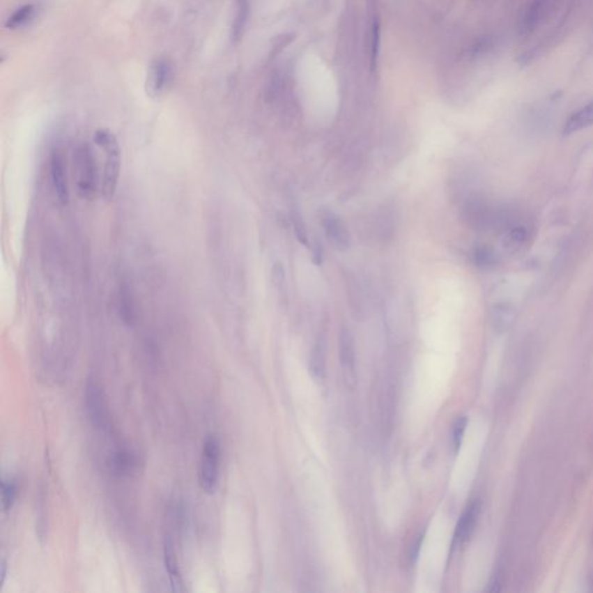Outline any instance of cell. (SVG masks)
Returning a JSON list of instances; mask_svg holds the SVG:
<instances>
[{"label":"cell","instance_id":"obj_25","mask_svg":"<svg viewBox=\"0 0 593 593\" xmlns=\"http://www.w3.org/2000/svg\"><path fill=\"white\" fill-rule=\"evenodd\" d=\"M422 541L423 535L421 534L415 539V541L413 542L412 548H410V554H409V559H410L412 562H415L417 557H419L421 546H422Z\"/></svg>","mask_w":593,"mask_h":593},{"label":"cell","instance_id":"obj_26","mask_svg":"<svg viewBox=\"0 0 593 593\" xmlns=\"http://www.w3.org/2000/svg\"><path fill=\"white\" fill-rule=\"evenodd\" d=\"M7 575V563L5 560L1 561V567H0V585L3 587V582L6 580Z\"/></svg>","mask_w":593,"mask_h":593},{"label":"cell","instance_id":"obj_27","mask_svg":"<svg viewBox=\"0 0 593 593\" xmlns=\"http://www.w3.org/2000/svg\"><path fill=\"white\" fill-rule=\"evenodd\" d=\"M592 547H593V533H592Z\"/></svg>","mask_w":593,"mask_h":593},{"label":"cell","instance_id":"obj_1","mask_svg":"<svg viewBox=\"0 0 593 593\" xmlns=\"http://www.w3.org/2000/svg\"><path fill=\"white\" fill-rule=\"evenodd\" d=\"M94 143L105 155L106 162L103 166L101 180V194L106 201H111L116 192L121 169V148L117 138L107 129H100L94 134Z\"/></svg>","mask_w":593,"mask_h":593},{"label":"cell","instance_id":"obj_22","mask_svg":"<svg viewBox=\"0 0 593 593\" xmlns=\"http://www.w3.org/2000/svg\"><path fill=\"white\" fill-rule=\"evenodd\" d=\"M466 417H461V419H458L456 424H454V429H453V444H454L456 449H459L460 445H461L463 435H465V431H466Z\"/></svg>","mask_w":593,"mask_h":593},{"label":"cell","instance_id":"obj_7","mask_svg":"<svg viewBox=\"0 0 593 593\" xmlns=\"http://www.w3.org/2000/svg\"><path fill=\"white\" fill-rule=\"evenodd\" d=\"M171 68L165 59L152 63L146 79V92L152 98L162 95L171 82Z\"/></svg>","mask_w":593,"mask_h":593},{"label":"cell","instance_id":"obj_6","mask_svg":"<svg viewBox=\"0 0 593 593\" xmlns=\"http://www.w3.org/2000/svg\"><path fill=\"white\" fill-rule=\"evenodd\" d=\"M50 176L57 199L62 206H66L70 199L69 182L66 160L59 148H54L50 155Z\"/></svg>","mask_w":593,"mask_h":593},{"label":"cell","instance_id":"obj_4","mask_svg":"<svg viewBox=\"0 0 593 593\" xmlns=\"http://www.w3.org/2000/svg\"><path fill=\"white\" fill-rule=\"evenodd\" d=\"M85 407L89 421L95 428H106L109 423V409L106 394L95 379H88L85 386Z\"/></svg>","mask_w":593,"mask_h":593},{"label":"cell","instance_id":"obj_19","mask_svg":"<svg viewBox=\"0 0 593 593\" xmlns=\"http://www.w3.org/2000/svg\"><path fill=\"white\" fill-rule=\"evenodd\" d=\"M17 494V482L12 479H3L1 480V505L5 512L13 508Z\"/></svg>","mask_w":593,"mask_h":593},{"label":"cell","instance_id":"obj_20","mask_svg":"<svg viewBox=\"0 0 593 593\" xmlns=\"http://www.w3.org/2000/svg\"><path fill=\"white\" fill-rule=\"evenodd\" d=\"M511 319H512V313H511V309L509 307H505V306L495 307L493 323L498 330H503L505 327L509 326Z\"/></svg>","mask_w":593,"mask_h":593},{"label":"cell","instance_id":"obj_18","mask_svg":"<svg viewBox=\"0 0 593 593\" xmlns=\"http://www.w3.org/2000/svg\"><path fill=\"white\" fill-rule=\"evenodd\" d=\"M474 263L482 269H491L496 264V255L487 246H477L473 251Z\"/></svg>","mask_w":593,"mask_h":593},{"label":"cell","instance_id":"obj_21","mask_svg":"<svg viewBox=\"0 0 593 593\" xmlns=\"http://www.w3.org/2000/svg\"><path fill=\"white\" fill-rule=\"evenodd\" d=\"M380 45V26L378 22H374L371 33V66L374 69L377 66L378 54Z\"/></svg>","mask_w":593,"mask_h":593},{"label":"cell","instance_id":"obj_24","mask_svg":"<svg viewBox=\"0 0 593 593\" xmlns=\"http://www.w3.org/2000/svg\"><path fill=\"white\" fill-rule=\"evenodd\" d=\"M313 262L316 265H321L323 261V247L320 241L316 240L312 246Z\"/></svg>","mask_w":593,"mask_h":593},{"label":"cell","instance_id":"obj_15","mask_svg":"<svg viewBox=\"0 0 593 593\" xmlns=\"http://www.w3.org/2000/svg\"><path fill=\"white\" fill-rule=\"evenodd\" d=\"M248 10L249 7H248L247 0H238L237 14L232 26L233 40H239L244 34L245 27L247 24Z\"/></svg>","mask_w":593,"mask_h":593},{"label":"cell","instance_id":"obj_10","mask_svg":"<svg viewBox=\"0 0 593 593\" xmlns=\"http://www.w3.org/2000/svg\"><path fill=\"white\" fill-rule=\"evenodd\" d=\"M481 502L480 500H474L466 510L463 511V516L460 517L459 523L456 525V541H466L473 533L474 528L477 526V519L480 516Z\"/></svg>","mask_w":593,"mask_h":593},{"label":"cell","instance_id":"obj_8","mask_svg":"<svg viewBox=\"0 0 593 593\" xmlns=\"http://www.w3.org/2000/svg\"><path fill=\"white\" fill-rule=\"evenodd\" d=\"M108 466L114 475L118 477H129L139 467V456L132 449H117L116 452H114L110 456Z\"/></svg>","mask_w":593,"mask_h":593},{"label":"cell","instance_id":"obj_12","mask_svg":"<svg viewBox=\"0 0 593 593\" xmlns=\"http://www.w3.org/2000/svg\"><path fill=\"white\" fill-rule=\"evenodd\" d=\"M118 311H120L122 321L128 326H134L136 323L134 295L130 288L125 283L121 285L120 291H118Z\"/></svg>","mask_w":593,"mask_h":593},{"label":"cell","instance_id":"obj_9","mask_svg":"<svg viewBox=\"0 0 593 593\" xmlns=\"http://www.w3.org/2000/svg\"><path fill=\"white\" fill-rule=\"evenodd\" d=\"M164 564L166 571L169 573V583H171L173 592H183V580H182L181 570L178 567V557L175 554L174 546L169 537H166L164 540Z\"/></svg>","mask_w":593,"mask_h":593},{"label":"cell","instance_id":"obj_23","mask_svg":"<svg viewBox=\"0 0 593 593\" xmlns=\"http://www.w3.org/2000/svg\"><path fill=\"white\" fill-rule=\"evenodd\" d=\"M272 274H274L275 285L278 288V291L279 293H285V271L282 263L279 262L275 263Z\"/></svg>","mask_w":593,"mask_h":593},{"label":"cell","instance_id":"obj_16","mask_svg":"<svg viewBox=\"0 0 593 593\" xmlns=\"http://www.w3.org/2000/svg\"><path fill=\"white\" fill-rule=\"evenodd\" d=\"M290 216H291L292 226H293V231H295V236L297 238V240L307 247L309 245V231H307V226H306L304 217H302V213H299V210L297 208H293L291 210V215Z\"/></svg>","mask_w":593,"mask_h":593},{"label":"cell","instance_id":"obj_11","mask_svg":"<svg viewBox=\"0 0 593 593\" xmlns=\"http://www.w3.org/2000/svg\"><path fill=\"white\" fill-rule=\"evenodd\" d=\"M593 124V101L587 103V106L577 110L567 121L563 128V134H571L578 131L587 129Z\"/></svg>","mask_w":593,"mask_h":593},{"label":"cell","instance_id":"obj_3","mask_svg":"<svg viewBox=\"0 0 593 593\" xmlns=\"http://www.w3.org/2000/svg\"><path fill=\"white\" fill-rule=\"evenodd\" d=\"M220 442L216 435H209L203 442L199 463V481L202 491L213 495L220 484Z\"/></svg>","mask_w":593,"mask_h":593},{"label":"cell","instance_id":"obj_2","mask_svg":"<svg viewBox=\"0 0 593 593\" xmlns=\"http://www.w3.org/2000/svg\"><path fill=\"white\" fill-rule=\"evenodd\" d=\"M72 159L77 192L82 199H94L99 192V174L94 152L87 143H82L73 150Z\"/></svg>","mask_w":593,"mask_h":593},{"label":"cell","instance_id":"obj_5","mask_svg":"<svg viewBox=\"0 0 593 593\" xmlns=\"http://www.w3.org/2000/svg\"><path fill=\"white\" fill-rule=\"evenodd\" d=\"M320 223L323 225V232L327 240L330 241L337 251L346 252L351 245L349 231L346 224L330 208H321L319 210Z\"/></svg>","mask_w":593,"mask_h":593},{"label":"cell","instance_id":"obj_17","mask_svg":"<svg viewBox=\"0 0 593 593\" xmlns=\"http://www.w3.org/2000/svg\"><path fill=\"white\" fill-rule=\"evenodd\" d=\"M35 6L33 5H24L17 8L6 21V27L8 29H15L27 24L31 17H34Z\"/></svg>","mask_w":593,"mask_h":593},{"label":"cell","instance_id":"obj_13","mask_svg":"<svg viewBox=\"0 0 593 593\" xmlns=\"http://www.w3.org/2000/svg\"><path fill=\"white\" fill-rule=\"evenodd\" d=\"M339 360L344 370L353 372L355 369V344L349 330H341L339 334Z\"/></svg>","mask_w":593,"mask_h":593},{"label":"cell","instance_id":"obj_14","mask_svg":"<svg viewBox=\"0 0 593 593\" xmlns=\"http://www.w3.org/2000/svg\"><path fill=\"white\" fill-rule=\"evenodd\" d=\"M325 339L320 337L313 349L312 357H311V371L314 377L323 378L325 373V365H326V353H325Z\"/></svg>","mask_w":593,"mask_h":593}]
</instances>
